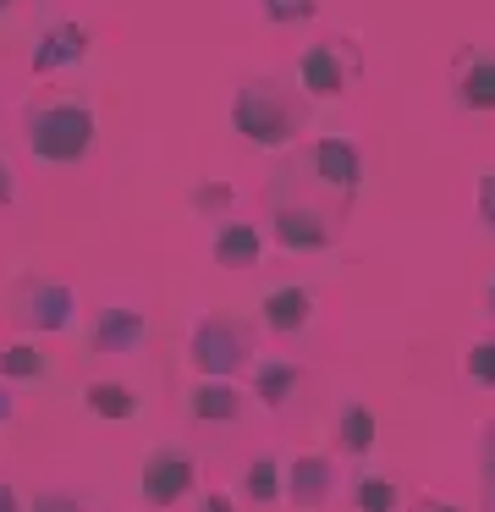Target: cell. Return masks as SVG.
Wrapping results in <instances>:
<instances>
[{"label": "cell", "mask_w": 495, "mask_h": 512, "mask_svg": "<svg viewBox=\"0 0 495 512\" xmlns=\"http://www.w3.org/2000/svg\"><path fill=\"white\" fill-rule=\"evenodd\" d=\"M446 89H451V105H457V111L490 116L495 111V50L490 45H462L457 56H451Z\"/></svg>", "instance_id": "obj_8"}, {"label": "cell", "mask_w": 495, "mask_h": 512, "mask_svg": "<svg viewBox=\"0 0 495 512\" xmlns=\"http://www.w3.org/2000/svg\"><path fill=\"white\" fill-rule=\"evenodd\" d=\"M11 413H17V402H11V391L0 386V424H11Z\"/></svg>", "instance_id": "obj_31"}, {"label": "cell", "mask_w": 495, "mask_h": 512, "mask_svg": "<svg viewBox=\"0 0 495 512\" xmlns=\"http://www.w3.org/2000/svg\"><path fill=\"white\" fill-rule=\"evenodd\" d=\"M292 89L314 105L352 100L363 89V45L358 34H325L314 45H303V56L292 61Z\"/></svg>", "instance_id": "obj_4"}, {"label": "cell", "mask_w": 495, "mask_h": 512, "mask_svg": "<svg viewBox=\"0 0 495 512\" xmlns=\"http://www.w3.org/2000/svg\"><path fill=\"white\" fill-rule=\"evenodd\" d=\"M484 512H495V468H484Z\"/></svg>", "instance_id": "obj_30"}, {"label": "cell", "mask_w": 495, "mask_h": 512, "mask_svg": "<svg viewBox=\"0 0 495 512\" xmlns=\"http://www.w3.org/2000/svg\"><path fill=\"white\" fill-rule=\"evenodd\" d=\"M99 138V116L88 89H72V83H39L22 105V149L44 166H77V160L94 155Z\"/></svg>", "instance_id": "obj_1"}, {"label": "cell", "mask_w": 495, "mask_h": 512, "mask_svg": "<svg viewBox=\"0 0 495 512\" xmlns=\"http://www.w3.org/2000/svg\"><path fill=\"white\" fill-rule=\"evenodd\" d=\"M83 408L99 413V419H138V391L121 386V380H88Z\"/></svg>", "instance_id": "obj_16"}, {"label": "cell", "mask_w": 495, "mask_h": 512, "mask_svg": "<svg viewBox=\"0 0 495 512\" xmlns=\"http://www.w3.org/2000/svg\"><path fill=\"white\" fill-rule=\"evenodd\" d=\"M418 512H462V507H451V501H435V496H429V501H418Z\"/></svg>", "instance_id": "obj_32"}, {"label": "cell", "mask_w": 495, "mask_h": 512, "mask_svg": "<svg viewBox=\"0 0 495 512\" xmlns=\"http://www.w3.org/2000/svg\"><path fill=\"white\" fill-rule=\"evenodd\" d=\"M352 501H358V512H396L402 507V490L385 474H363L358 485H352Z\"/></svg>", "instance_id": "obj_19"}, {"label": "cell", "mask_w": 495, "mask_h": 512, "mask_svg": "<svg viewBox=\"0 0 495 512\" xmlns=\"http://www.w3.org/2000/svg\"><path fill=\"white\" fill-rule=\"evenodd\" d=\"M0 512H22V501H17V490L6 485V479H0Z\"/></svg>", "instance_id": "obj_29"}, {"label": "cell", "mask_w": 495, "mask_h": 512, "mask_svg": "<svg viewBox=\"0 0 495 512\" xmlns=\"http://www.w3.org/2000/svg\"><path fill=\"white\" fill-rule=\"evenodd\" d=\"M259 320L270 325L275 336H297L308 320H314V292H308V287H275V292H264Z\"/></svg>", "instance_id": "obj_14"}, {"label": "cell", "mask_w": 495, "mask_h": 512, "mask_svg": "<svg viewBox=\"0 0 495 512\" xmlns=\"http://www.w3.org/2000/svg\"><path fill=\"white\" fill-rule=\"evenodd\" d=\"M297 380H303V369L286 364V358H259V369H253V391H259L264 408H286V397L297 391Z\"/></svg>", "instance_id": "obj_17"}, {"label": "cell", "mask_w": 495, "mask_h": 512, "mask_svg": "<svg viewBox=\"0 0 495 512\" xmlns=\"http://www.w3.org/2000/svg\"><path fill=\"white\" fill-rule=\"evenodd\" d=\"M143 342H149V320H143V309H121V303L94 309L88 347H94L99 358H132V353H143Z\"/></svg>", "instance_id": "obj_10"}, {"label": "cell", "mask_w": 495, "mask_h": 512, "mask_svg": "<svg viewBox=\"0 0 495 512\" xmlns=\"http://www.w3.org/2000/svg\"><path fill=\"white\" fill-rule=\"evenodd\" d=\"M187 413H193L198 424H231L242 413V391L231 386V380H198L193 391H187Z\"/></svg>", "instance_id": "obj_15"}, {"label": "cell", "mask_w": 495, "mask_h": 512, "mask_svg": "<svg viewBox=\"0 0 495 512\" xmlns=\"http://www.w3.org/2000/svg\"><path fill=\"white\" fill-rule=\"evenodd\" d=\"M193 369L209 380H231L242 364H248L253 353V325L242 320H226V314H204V320L193 325Z\"/></svg>", "instance_id": "obj_6"}, {"label": "cell", "mask_w": 495, "mask_h": 512, "mask_svg": "<svg viewBox=\"0 0 495 512\" xmlns=\"http://www.w3.org/2000/svg\"><path fill=\"white\" fill-rule=\"evenodd\" d=\"M17 204V171H11V160L0 155V210H11Z\"/></svg>", "instance_id": "obj_27"}, {"label": "cell", "mask_w": 495, "mask_h": 512, "mask_svg": "<svg viewBox=\"0 0 495 512\" xmlns=\"http://www.w3.org/2000/svg\"><path fill=\"white\" fill-rule=\"evenodd\" d=\"M33 512H88V507L72 490H39V496H33Z\"/></svg>", "instance_id": "obj_25"}, {"label": "cell", "mask_w": 495, "mask_h": 512, "mask_svg": "<svg viewBox=\"0 0 495 512\" xmlns=\"http://www.w3.org/2000/svg\"><path fill=\"white\" fill-rule=\"evenodd\" d=\"M468 375L479 380V386H495V342H490V336L468 347Z\"/></svg>", "instance_id": "obj_24"}, {"label": "cell", "mask_w": 495, "mask_h": 512, "mask_svg": "<svg viewBox=\"0 0 495 512\" xmlns=\"http://www.w3.org/2000/svg\"><path fill=\"white\" fill-rule=\"evenodd\" d=\"M198 512H237V507H231V501H226V496H220V490H209V496H204V501H198Z\"/></svg>", "instance_id": "obj_28"}, {"label": "cell", "mask_w": 495, "mask_h": 512, "mask_svg": "<svg viewBox=\"0 0 495 512\" xmlns=\"http://www.w3.org/2000/svg\"><path fill=\"white\" fill-rule=\"evenodd\" d=\"M270 188L347 215L363 188V149L352 138H308V144H292V155L275 166Z\"/></svg>", "instance_id": "obj_2"}, {"label": "cell", "mask_w": 495, "mask_h": 512, "mask_svg": "<svg viewBox=\"0 0 495 512\" xmlns=\"http://www.w3.org/2000/svg\"><path fill=\"white\" fill-rule=\"evenodd\" d=\"M209 259H215L220 270H253L264 259V232L253 221H220L215 237H209Z\"/></svg>", "instance_id": "obj_13"}, {"label": "cell", "mask_w": 495, "mask_h": 512, "mask_svg": "<svg viewBox=\"0 0 495 512\" xmlns=\"http://www.w3.org/2000/svg\"><path fill=\"white\" fill-rule=\"evenodd\" d=\"M473 204H479L484 232H495V171H484V177H479V188H473Z\"/></svg>", "instance_id": "obj_26"}, {"label": "cell", "mask_w": 495, "mask_h": 512, "mask_svg": "<svg viewBox=\"0 0 495 512\" xmlns=\"http://www.w3.org/2000/svg\"><path fill=\"white\" fill-rule=\"evenodd\" d=\"M259 12L270 28H292V23H308L319 12V0H259Z\"/></svg>", "instance_id": "obj_22"}, {"label": "cell", "mask_w": 495, "mask_h": 512, "mask_svg": "<svg viewBox=\"0 0 495 512\" xmlns=\"http://www.w3.org/2000/svg\"><path fill=\"white\" fill-rule=\"evenodd\" d=\"M0 375L6 380H39L44 375V353L33 342H11L6 353H0Z\"/></svg>", "instance_id": "obj_21"}, {"label": "cell", "mask_w": 495, "mask_h": 512, "mask_svg": "<svg viewBox=\"0 0 495 512\" xmlns=\"http://www.w3.org/2000/svg\"><path fill=\"white\" fill-rule=\"evenodd\" d=\"M88 56H94V34H88L83 23H72V17H50V23L33 34L28 72L39 83H50V78H61L66 67H83Z\"/></svg>", "instance_id": "obj_7"}, {"label": "cell", "mask_w": 495, "mask_h": 512, "mask_svg": "<svg viewBox=\"0 0 495 512\" xmlns=\"http://www.w3.org/2000/svg\"><path fill=\"white\" fill-rule=\"evenodd\" d=\"M336 485H341V479H336V463H330V457H319V452H303V457L292 463V474H286V490H281V496L292 501V507H308V512H314V507H325V501L336 496Z\"/></svg>", "instance_id": "obj_12"}, {"label": "cell", "mask_w": 495, "mask_h": 512, "mask_svg": "<svg viewBox=\"0 0 495 512\" xmlns=\"http://www.w3.org/2000/svg\"><path fill=\"white\" fill-rule=\"evenodd\" d=\"M11 6H17V0H0V17H6V12H11Z\"/></svg>", "instance_id": "obj_34"}, {"label": "cell", "mask_w": 495, "mask_h": 512, "mask_svg": "<svg viewBox=\"0 0 495 512\" xmlns=\"http://www.w3.org/2000/svg\"><path fill=\"white\" fill-rule=\"evenodd\" d=\"M231 204H237V193H231L226 182H198V188H193V210L198 215H220V221H226Z\"/></svg>", "instance_id": "obj_23"}, {"label": "cell", "mask_w": 495, "mask_h": 512, "mask_svg": "<svg viewBox=\"0 0 495 512\" xmlns=\"http://www.w3.org/2000/svg\"><path fill=\"white\" fill-rule=\"evenodd\" d=\"M336 435H341V452L363 457V452L374 446V413L363 408V402H347V408H341V424H336Z\"/></svg>", "instance_id": "obj_18"}, {"label": "cell", "mask_w": 495, "mask_h": 512, "mask_svg": "<svg viewBox=\"0 0 495 512\" xmlns=\"http://www.w3.org/2000/svg\"><path fill=\"white\" fill-rule=\"evenodd\" d=\"M193 479H198L193 457H187V452H171V446H160V452L143 457L138 485H143V501H149V507H171V501H182L187 490H193Z\"/></svg>", "instance_id": "obj_11"}, {"label": "cell", "mask_w": 495, "mask_h": 512, "mask_svg": "<svg viewBox=\"0 0 495 512\" xmlns=\"http://www.w3.org/2000/svg\"><path fill=\"white\" fill-rule=\"evenodd\" d=\"M264 204H270V243L286 248V254H319L341 237L347 215L341 210H325L314 199H297V193H275L264 188Z\"/></svg>", "instance_id": "obj_5"}, {"label": "cell", "mask_w": 495, "mask_h": 512, "mask_svg": "<svg viewBox=\"0 0 495 512\" xmlns=\"http://www.w3.org/2000/svg\"><path fill=\"white\" fill-rule=\"evenodd\" d=\"M231 127L253 149H292L308 127V100L275 72H242L231 89Z\"/></svg>", "instance_id": "obj_3"}, {"label": "cell", "mask_w": 495, "mask_h": 512, "mask_svg": "<svg viewBox=\"0 0 495 512\" xmlns=\"http://www.w3.org/2000/svg\"><path fill=\"white\" fill-rule=\"evenodd\" d=\"M242 485H248V501H259V507H270V501L281 496V463H275V457H259V463H248V474H242Z\"/></svg>", "instance_id": "obj_20"}, {"label": "cell", "mask_w": 495, "mask_h": 512, "mask_svg": "<svg viewBox=\"0 0 495 512\" xmlns=\"http://www.w3.org/2000/svg\"><path fill=\"white\" fill-rule=\"evenodd\" d=\"M484 303H490V314H495V276H490V287H484Z\"/></svg>", "instance_id": "obj_33"}, {"label": "cell", "mask_w": 495, "mask_h": 512, "mask_svg": "<svg viewBox=\"0 0 495 512\" xmlns=\"http://www.w3.org/2000/svg\"><path fill=\"white\" fill-rule=\"evenodd\" d=\"M17 320L28 325V331H44V336L72 331L77 292L66 287V281H55V276H28V281H22V292H17Z\"/></svg>", "instance_id": "obj_9"}]
</instances>
